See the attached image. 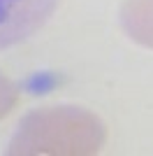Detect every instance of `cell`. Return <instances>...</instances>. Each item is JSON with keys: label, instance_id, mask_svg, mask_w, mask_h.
I'll list each match as a JSON object with an SVG mask.
<instances>
[{"label": "cell", "instance_id": "1", "mask_svg": "<svg viewBox=\"0 0 153 156\" xmlns=\"http://www.w3.org/2000/svg\"><path fill=\"white\" fill-rule=\"evenodd\" d=\"M107 128L81 107H44L21 119L9 142V154H95L104 144Z\"/></svg>", "mask_w": 153, "mask_h": 156}, {"label": "cell", "instance_id": "3", "mask_svg": "<svg viewBox=\"0 0 153 156\" xmlns=\"http://www.w3.org/2000/svg\"><path fill=\"white\" fill-rule=\"evenodd\" d=\"M121 26L132 42L153 49V0H123Z\"/></svg>", "mask_w": 153, "mask_h": 156}, {"label": "cell", "instance_id": "4", "mask_svg": "<svg viewBox=\"0 0 153 156\" xmlns=\"http://www.w3.org/2000/svg\"><path fill=\"white\" fill-rule=\"evenodd\" d=\"M19 100V93H16V86L5 72L0 70V119L7 117L9 112L14 110V105Z\"/></svg>", "mask_w": 153, "mask_h": 156}, {"label": "cell", "instance_id": "2", "mask_svg": "<svg viewBox=\"0 0 153 156\" xmlns=\"http://www.w3.org/2000/svg\"><path fill=\"white\" fill-rule=\"evenodd\" d=\"M58 0H0V49L28 40L46 23Z\"/></svg>", "mask_w": 153, "mask_h": 156}]
</instances>
